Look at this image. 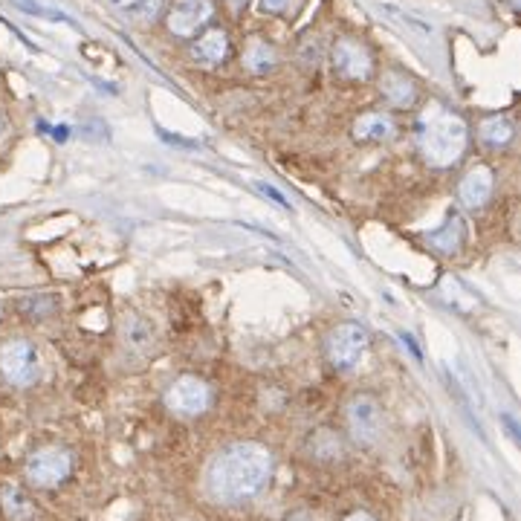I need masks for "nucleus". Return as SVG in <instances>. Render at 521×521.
<instances>
[{
	"label": "nucleus",
	"instance_id": "obj_26",
	"mask_svg": "<svg viewBox=\"0 0 521 521\" xmlns=\"http://www.w3.org/2000/svg\"><path fill=\"white\" fill-rule=\"evenodd\" d=\"M345 521H374V519H371L368 513H351Z\"/></svg>",
	"mask_w": 521,
	"mask_h": 521
},
{
	"label": "nucleus",
	"instance_id": "obj_20",
	"mask_svg": "<svg viewBox=\"0 0 521 521\" xmlns=\"http://www.w3.org/2000/svg\"><path fill=\"white\" fill-rule=\"evenodd\" d=\"M18 9H24L29 15H35V18H47V21H61V24H73L64 12H58V9H50V6H44V3H38V0H12Z\"/></svg>",
	"mask_w": 521,
	"mask_h": 521
},
{
	"label": "nucleus",
	"instance_id": "obj_2",
	"mask_svg": "<svg viewBox=\"0 0 521 521\" xmlns=\"http://www.w3.org/2000/svg\"><path fill=\"white\" fill-rule=\"evenodd\" d=\"M467 142L469 128L458 113L443 108L440 102H429V108H423L417 119V151L423 163L449 168L464 157Z\"/></svg>",
	"mask_w": 521,
	"mask_h": 521
},
{
	"label": "nucleus",
	"instance_id": "obj_8",
	"mask_svg": "<svg viewBox=\"0 0 521 521\" xmlns=\"http://www.w3.org/2000/svg\"><path fill=\"white\" fill-rule=\"evenodd\" d=\"M333 70L342 79L365 82L374 73V58L368 53V47L359 44L357 38H339L336 47H333Z\"/></svg>",
	"mask_w": 521,
	"mask_h": 521
},
{
	"label": "nucleus",
	"instance_id": "obj_18",
	"mask_svg": "<svg viewBox=\"0 0 521 521\" xmlns=\"http://www.w3.org/2000/svg\"><path fill=\"white\" fill-rule=\"evenodd\" d=\"M275 61H278V55H275L273 44H267V41H261V38H252V41H249L247 53H244V67H247L249 73L264 76V73L273 70Z\"/></svg>",
	"mask_w": 521,
	"mask_h": 521
},
{
	"label": "nucleus",
	"instance_id": "obj_12",
	"mask_svg": "<svg viewBox=\"0 0 521 521\" xmlns=\"http://www.w3.org/2000/svg\"><path fill=\"white\" fill-rule=\"evenodd\" d=\"M464 238H467V226H464V220L452 212L438 232L426 235V244H429V249H435L438 255H455L458 249L464 247Z\"/></svg>",
	"mask_w": 521,
	"mask_h": 521
},
{
	"label": "nucleus",
	"instance_id": "obj_7",
	"mask_svg": "<svg viewBox=\"0 0 521 521\" xmlns=\"http://www.w3.org/2000/svg\"><path fill=\"white\" fill-rule=\"evenodd\" d=\"M345 417H348V429H351V435H354L357 443L371 446L374 440L380 438V432H383V409H380V403H377L374 397H368V394H357V397L348 403Z\"/></svg>",
	"mask_w": 521,
	"mask_h": 521
},
{
	"label": "nucleus",
	"instance_id": "obj_24",
	"mask_svg": "<svg viewBox=\"0 0 521 521\" xmlns=\"http://www.w3.org/2000/svg\"><path fill=\"white\" fill-rule=\"evenodd\" d=\"M258 189H261V192H264V194H270V197H275V200H278V203H287V200H284V197H281V194L275 192L273 186H267V183H258Z\"/></svg>",
	"mask_w": 521,
	"mask_h": 521
},
{
	"label": "nucleus",
	"instance_id": "obj_3",
	"mask_svg": "<svg viewBox=\"0 0 521 521\" xmlns=\"http://www.w3.org/2000/svg\"><path fill=\"white\" fill-rule=\"evenodd\" d=\"M368 351V330L357 325V322H342L330 330L325 354H328L330 368L336 371H348L354 368L359 359Z\"/></svg>",
	"mask_w": 521,
	"mask_h": 521
},
{
	"label": "nucleus",
	"instance_id": "obj_27",
	"mask_svg": "<svg viewBox=\"0 0 521 521\" xmlns=\"http://www.w3.org/2000/svg\"><path fill=\"white\" fill-rule=\"evenodd\" d=\"M287 521H313V519H310L307 513H296V516H290V519H287Z\"/></svg>",
	"mask_w": 521,
	"mask_h": 521
},
{
	"label": "nucleus",
	"instance_id": "obj_1",
	"mask_svg": "<svg viewBox=\"0 0 521 521\" xmlns=\"http://www.w3.org/2000/svg\"><path fill=\"white\" fill-rule=\"evenodd\" d=\"M273 475V452L261 443H235L223 449L209 467V493L223 504L249 501L267 487Z\"/></svg>",
	"mask_w": 521,
	"mask_h": 521
},
{
	"label": "nucleus",
	"instance_id": "obj_28",
	"mask_svg": "<svg viewBox=\"0 0 521 521\" xmlns=\"http://www.w3.org/2000/svg\"><path fill=\"white\" fill-rule=\"evenodd\" d=\"M116 3H119V6H125V9H131V6H134L137 0H116Z\"/></svg>",
	"mask_w": 521,
	"mask_h": 521
},
{
	"label": "nucleus",
	"instance_id": "obj_17",
	"mask_svg": "<svg viewBox=\"0 0 521 521\" xmlns=\"http://www.w3.org/2000/svg\"><path fill=\"white\" fill-rule=\"evenodd\" d=\"M478 137L487 148H507L516 139V125L507 116H490V119L481 122Z\"/></svg>",
	"mask_w": 521,
	"mask_h": 521
},
{
	"label": "nucleus",
	"instance_id": "obj_13",
	"mask_svg": "<svg viewBox=\"0 0 521 521\" xmlns=\"http://www.w3.org/2000/svg\"><path fill=\"white\" fill-rule=\"evenodd\" d=\"M380 93L385 96V102L394 105V108H412L417 102V84L406 73H397V70L385 73L383 82H380Z\"/></svg>",
	"mask_w": 521,
	"mask_h": 521
},
{
	"label": "nucleus",
	"instance_id": "obj_10",
	"mask_svg": "<svg viewBox=\"0 0 521 521\" xmlns=\"http://www.w3.org/2000/svg\"><path fill=\"white\" fill-rule=\"evenodd\" d=\"M490 197H493V171H490V165H472L458 183L461 206L475 212V209H484L490 203Z\"/></svg>",
	"mask_w": 521,
	"mask_h": 521
},
{
	"label": "nucleus",
	"instance_id": "obj_25",
	"mask_svg": "<svg viewBox=\"0 0 521 521\" xmlns=\"http://www.w3.org/2000/svg\"><path fill=\"white\" fill-rule=\"evenodd\" d=\"M229 6H232V12H241L244 6H247V0H226Z\"/></svg>",
	"mask_w": 521,
	"mask_h": 521
},
{
	"label": "nucleus",
	"instance_id": "obj_4",
	"mask_svg": "<svg viewBox=\"0 0 521 521\" xmlns=\"http://www.w3.org/2000/svg\"><path fill=\"white\" fill-rule=\"evenodd\" d=\"M73 469V455L61 446H44L38 452H32L27 461V478L32 487L41 490H53L58 487Z\"/></svg>",
	"mask_w": 521,
	"mask_h": 521
},
{
	"label": "nucleus",
	"instance_id": "obj_19",
	"mask_svg": "<svg viewBox=\"0 0 521 521\" xmlns=\"http://www.w3.org/2000/svg\"><path fill=\"white\" fill-rule=\"evenodd\" d=\"M380 3V9H383L385 15L394 21V24H400L403 29H409L414 35H420V38H432L435 35V27L429 24V21H423V18H417L412 12H406L403 6H397V3H391V0H377Z\"/></svg>",
	"mask_w": 521,
	"mask_h": 521
},
{
	"label": "nucleus",
	"instance_id": "obj_22",
	"mask_svg": "<svg viewBox=\"0 0 521 521\" xmlns=\"http://www.w3.org/2000/svg\"><path fill=\"white\" fill-rule=\"evenodd\" d=\"M47 302H50L47 296H44V299H41V296H38V299H29V302H24V310H27L29 316H47V313H53V310L41 307V304H47Z\"/></svg>",
	"mask_w": 521,
	"mask_h": 521
},
{
	"label": "nucleus",
	"instance_id": "obj_15",
	"mask_svg": "<svg viewBox=\"0 0 521 521\" xmlns=\"http://www.w3.org/2000/svg\"><path fill=\"white\" fill-rule=\"evenodd\" d=\"M394 137V119L388 113H365L354 125L357 142H385Z\"/></svg>",
	"mask_w": 521,
	"mask_h": 521
},
{
	"label": "nucleus",
	"instance_id": "obj_29",
	"mask_svg": "<svg viewBox=\"0 0 521 521\" xmlns=\"http://www.w3.org/2000/svg\"><path fill=\"white\" fill-rule=\"evenodd\" d=\"M0 131H3V119H0Z\"/></svg>",
	"mask_w": 521,
	"mask_h": 521
},
{
	"label": "nucleus",
	"instance_id": "obj_9",
	"mask_svg": "<svg viewBox=\"0 0 521 521\" xmlns=\"http://www.w3.org/2000/svg\"><path fill=\"white\" fill-rule=\"evenodd\" d=\"M212 15H215L212 0H174L168 12V32L177 38H192L197 29L209 24Z\"/></svg>",
	"mask_w": 521,
	"mask_h": 521
},
{
	"label": "nucleus",
	"instance_id": "obj_23",
	"mask_svg": "<svg viewBox=\"0 0 521 521\" xmlns=\"http://www.w3.org/2000/svg\"><path fill=\"white\" fill-rule=\"evenodd\" d=\"M290 3H293V0H261V9H264V12H273V15H281V12L290 9Z\"/></svg>",
	"mask_w": 521,
	"mask_h": 521
},
{
	"label": "nucleus",
	"instance_id": "obj_6",
	"mask_svg": "<svg viewBox=\"0 0 521 521\" xmlns=\"http://www.w3.org/2000/svg\"><path fill=\"white\" fill-rule=\"evenodd\" d=\"M209 403H212V388L194 374L174 380L165 391V406L177 417H197L209 409Z\"/></svg>",
	"mask_w": 521,
	"mask_h": 521
},
{
	"label": "nucleus",
	"instance_id": "obj_14",
	"mask_svg": "<svg viewBox=\"0 0 521 521\" xmlns=\"http://www.w3.org/2000/svg\"><path fill=\"white\" fill-rule=\"evenodd\" d=\"M194 61L200 64H220L229 55V35L223 29H209L203 38H197V44L192 47Z\"/></svg>",
	"mask_w": 521,
	"mask_h": 521
},
{
	"label": "nucleus",
	"instance_id": "obj_21",
	"mask_svg": "<svg viewBox=\"0 0 521 521\" xmlns=\"http://www.w3.org/2000/svg\"><path fill=\"white\" fill-rule=\"evenodd\" d=\"M163 3H165V0H137V3H134V6H131L128 12H131V15H137V18H145V21H148V18H157V12L163 9Z\"/></svg>",
	"mask_w": 521,
	"mask_h": 521
},
{
	"label": "nucleus",
	"instance_id": "obj_5",
	"mask_svg": "<svg viewBox=\"0 0 521 521\" xmlns=\"http://www.w3.org/2000/svg\"><path fill=\"white\" fill-rule=\"evenodd\" d=\"M0 374L9 385L27 388L38 377V351L29 339H9L0 348Z\"/></svg>",
	"mask_w": 521,
	"mask_h": 521
},
{
	"label": "nucleus",
	"instance_id": "obj_16",
	"mask_svg": "<svg viewBox=\"0 0 521 521\" xmlns=\"http://www.w3.org/2000/svg\"><path fill=\"white\" fill-rule=\"evenodd\" d=\"M0 504H3V513L9 521H35L38 519V510L35 504L29 501V495L15 487V484H6L3 493H0Z\"/></svg>",
	"mask_w": 521,
	"mask_h": 521
},
{
	"label": "nucleus",
	"instance_id": "obj_11",
	"mask_svg": "<svg viewBox=\"0 0 521 521\" xmlns=\"http://www.w3.org/2000/svg\"><path fill=\"white\" fill-rule=\"evenodd\" d=\"M122 339H125V345L134 354H142V357H154V351H157V330H154V325L148 319H142V316L125 319Z\"/></svg>",
	"mask_w": 521,
	"mask_h": 521
}]
</instances>
